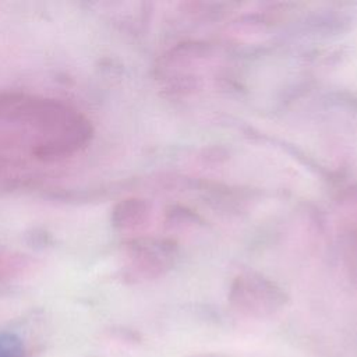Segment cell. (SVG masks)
<instances>
[{"label":"cell","mask_w":357,"mask_h":357,"mask_svg":"<svg viewBox=\"0 0 357 357\" xmlns=\"http://www.w3.org/2000/svg\"><path fill=\"white\" fill-rule=\"evenodd\" d=\"M92 124L74 106L26 92H0V172L54 163L82 151Z\"/></svg>","instance_id":"obj_1"},{"label":"cell","mask_w":357,"mask_h":357,"mask_svg":"<svg viewBox=\"0 0 357 357\" xmlns=\"http://www.w3.org/2000/svg\"><path fill=\"white\" fill-rule=\"evenodd\" d=\"M126 257L130 273L152 276L160 273L169 265L173 257V248L166 241H132L128 244Z\"/></svg>","instance_id":"obj_2"},{"label":"cell","mask_w":357,"mask_h":357,"mask_svg":"<svg viewBox=\"0 0 357 357\" xmlns=\"http://www.w3.org/2000/svg\"><path fill=\"white\" fill-rule=\"evenodd\" d=\"M149 215V206L144 199L127 198L116 205L112 215V222L116 229L130 231L141 227Z\"/></svg>","instance_id":"obj_3"},{"label":"cell","mask_w":357,"mask_h":357,"mask_svg":"<svg viewBox=\"0 0 357 357\" xmlns=\"http://www.w3.org/2000/svg\"><path fill=\"white\" fill-rule=\"evenodd\" d=\"M22 340L14 333H0V357H22Z\"/></svg>","instance_id":"obj_4"},{"label":"cell","mask_w":357,"mask_h":357,"mask_svg":"<svg viewBox=\"0 0 357 357\" xmlns=\"http://www.w3.org/2000/svg\"><path fill=\"white\" fill-rule=\"evenodd\" d=\"M18 262L20 258L17 255H14L11 251L0 245V278L11 272Z\"/></svg>","instance_id":"obj_5"}]
</instances>
